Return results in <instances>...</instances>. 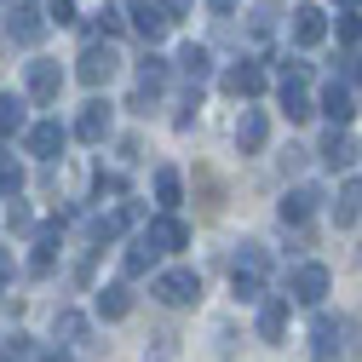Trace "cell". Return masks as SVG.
I'll use <instances>...</instances> for the list:
<instances>
[{
	"instance_id": "obj_1",
	"label": "cell",
	"mask_w": 362,
	"mask_h": 362,
	"mask_svg": "<svg viewBox=\"0 0 362 362\" xmlns=\"http://www.w3.org/2000/svg\"><path fill=\"white\" fill-rule=\"evenodd\" d=\"M6 40L12 47H40L47 40V12L29 6V0H12L6 6Z\"/></svg>"
},
{
	"instance_id": "obj_2",
	"label": "cell",
	"mask_w": 362,
	"mask_h": 362,
	"mask_svg": "<svg viewBox=\"0 0 362 362\" xmlns=\"http://www.w3.org/2000/svg\"><path fill=\"white\" fill-rule=\"evenodd\" d=\"M115 69H121V52L110 47V40H104V47L93 40V47H86V52L75 58V75H81L86 86H110V81H115Z\"/></svg>"
},
{
	"instance_id": "obj_3",
	"label": "cell",
	"mask_w": 362,
	"mask_h": 362,
	"mask_svg": "<svg viewBox=\"0 0 362 362\" xmlns=\"http://www.w3.org/2000/svg\"><path fill=\"white\" fill-rule=\"evenodd\" d=\"M150 293H156L161 305H196L202 276H196V270H161V276L150 282Z\"/></svg>"
},
{
	"instance_id": "obj_4",
	"label": "cell",
	"mask_w": 362,
	"mask_h": 362,
	"mask_svg": "<svg viewBox=\"0 0 362 362\" xmlns=\"http://www.w3.org/2000/svg\"><path fill=\"white\" fill-rule=\"evenodd\" d=\"M64 144H69V132H64L58 121H35V127H23V150L40 156V161H58Z\"/></svg>"
},
{
	"instance_id": "obj_5",
	"label": "cell",
	"mask_w": 362,
	"mask_h": 362,
	"mask_svg": "<svg viewBox=\"0 0 362 362\" xmlns=\"http://www.w3.org/2000/svg\"><path fill=\"white\" fill-rule=\"evenodd\" d=\"M328 282H334L328 264H299L293 276H288V293H293L299 305H322V299H328Z\"/></svg>"
},
{
	"instance_id": "obj_6",
	"label": "cell",
	"mask_w": 362,
	"mask_h": 362,
	"mask_svg": "<svg viewBox=\"0 0 362 362\" xmlns=\"http://www.w3.org/2000/svg\"><path fill=\"white\" fill-rule=\"evenodd\" d=\"M110 127H115V110H110L104 98H93V104L75 115V139H81V144H104V139H110Z\"/></svg>"
},
{
	"instance_id": "obj_7",
	"label": "cell",
	"mask_w": 362,
	"mask_h": 362,
	"mask_svg": "<svg viewBox=\"0 0 362 362\" xmlns=\"http://www.w3.org/2000/svg\"><path fill=\"white\" fill-rule=\"evenodd\" d=\"M127 18H132V29H139V35L150 40V47H156V40H161V35L173 29V12L161 6V0H139V6H132Z\"/></svg>"
},
{
	"instance_id": "obj_8",
	"label": "cell",
	"mask_w": 362,
	"mask_h": 362,
	"mask_svg": "<svg viewBox=\"0 0 362 362\" xmlns=\"http://www.w3.org/2000/svg\"><path fill=\"white\" fill-rule=\"evenodd\" d=\"M58 93H64V69L47 64V58H35L29 64V98L35 104H58Z\"/></svg>"
},
{
	"instance_id": "obj_9",
	"label": "cell",
	"mask_w": 362,
	"mask_h": 362,
	"mask_svg": "<svg viewBox=\"0 0 362 362\" xmlns=\"http://www.w3.org/2000/svg\"><path fill=\"white\" fill-rule=\"evenodd\" d=\"M144 242H150V247H161V253H178V247H190V230H185V224H178L173 213H161V218H150V224H144Z\"/></svg>"
},
{
	"instance_id": "obj_10",
	"label": "cell",
	"mask_w": 362,
	"mask_h": 362,
	"mask_svg": "<svg viewBox=\"0 0 362 362\" xmlns=\"http://www.w3.org/2000/svg\"><path fill=\"white\" fill-rule=\"evenodd\" d=\"M316 110L328 115V127H345V121L356 115V98H351V86H345V81H328V86H322V98H316Z\"/></svg>"
},
{
	"instance_id": "obj_11",
	"label": "cell",
	"mask_w": 362,
	"mask_h": 362,
	"mask_svg": "<svg viewBox=\"0 0 362 362\" xmlns=\"http://www.w3.org/2000/svg\"><path fill=\"white\" fill-rule=\"evenodd\" d=\"M264 139H270V115H264V110H242V121H236V150H242V156H259Z\"/></svg>"
},
{
	"instance_id": "obj_12",
	"label": "cell",
	"mask_w": 362,
	"mask_h": 362,
	"mask_svg": "<svg viewBox=\"0 0 362 362\" xmlns=\"http://www.w3.org/2000/svg\"><path fill=\"white\" fill-rule=\"evenodd\" d=\"M293 40H299V47H322V40H328L322 6H293Z\"/></svg>"
},
{
	"instance_id": "obj_13",
	"label": "cell",
	"mask_w": 362,
	"mask_h": 362,
	"mask_svg": "<svg viewBox=\"0 0 362 362\" xmlns=\"http://www.w3.org/2000/svg\"><path fill=\"white\" fill-rule=\"evenodd\" d=\"M224 93L230 98H259L264 93V69L259 64H230L224 69Z\"/></svg>"
},
{
	"instance_id": "obj_14",
	"label": "cell",
	"mask_w": 362,
	"mask_h": 362,
	"mask_svg": "<svg viewBox=\"0 0 362 362\" xmlns=\"http://www.w3.org/2000/svg\"><path fill=\"white\" fill-rule=\"evenodd\" d=\"M316 207H322V190H316V185H299V190L282 196V224H305V218H316Z\"/></svg>"
},
{
	"instance_id": "obj_15",
	"label": "cell",
	"mask_w": 362,
	"mask_h": 362,
	"mask_svg": "<svg viewBox=\"0 0 362 362\" xmlns=\"http://www.w3.org/2000/svg\"><path fill=\"white\" fill-rule=\"evenodd\" d=\"M356 218H362V178H345L334 196V230H351Z\"/></svg>"
},
{
	"instance_id": "obj_16",
	"label": "cell",
	"mask_w": 362,
	"mask_h": 362,
	"mask_svg": "<svg viewBox=\"0 0 362 362\" xmlns=\"http://www.w3.org/2000/svg\"><path fill=\"white\" fill-rule=\"evenodd\" d=\"M339 334H345V322H339V316H316V322H310L316 362H334V356H339Z\"/></svg>"
},
{
	"instance_id": "obj_17",
	"label": "cell",
	"mask_w": 362,
	"mask_h": 362,
	"mask_svg": "<svg viewBox=\"0 0 362 362\" xmlns=\"http://www.w3.org/2000/svg\"><path fill=\"white\" fill-rule=\"evenodd\" d=\"M282 334H288V299H264L259 305V339L282 345Z\"/></svg>"
},
{
	"instance_id": "obj_18",
	"label": "cell",
	"mask_w": 362,
	"mask_h": 362,
	"mask_svg": "<svg viewBox=\"0 0 362 362\" xmlns=\"http://www.w3.org/2000/svg\"><path fill=\"white\" fill-rule=\"evenodd\" d=\"M58 242H64V224H47V230H35V259H29V270H35V276H47V270H52Z\"/></svg>"
},
{
	"instance_id": "obj_19",
	"label": "cell",
	"mask_w": 362,
	"mask_h": 362,
	"mask_svg": "<svg viewBox=\"0 0 362 362\" xmlns=\"http://www.w3.org/2000/svg\"><path fill=\"white\" fill-rule=\"evenodd\" d=\"M156 259H161V247H150V242L139 236V242L121 253V276H127V282H132V276H150V270H156Z\"/></svg>"
},
{
	"instance_id": "obj_20",
	"label": "cell",
	"mask_w": 362,
	"mask_h": 362,
	"mask_svg": "<svg viewBox=\"0 0 362 362\" xmlns=\"http://www.w3.org/2000/svg\"><path fill=\"white\" fill-rule=\"evenodd\" d=\"M178 75H185L190 86H202V81L213 75V52H207V47H196V40H190V47L178 52Z\"/></svg>"
},
{
	"instance_id": "obj_21",
	"label": "cell",
	"mask_w": 362,
	"mask_h": 362,
	"mask_svg": "<svg viewBox=\"0 0 362 362\" xmlns=\"http://www.w3.org/2000/svg\"><path fill=\"white\" fill-rule=\"evenodd\" d=\"M322 161H328V167H351V161H356V144H351V132H345V127H328V139H322Z\"/></svg>"
},
{
	"instance_id": "obj_22",
	"label": "cell",
	"mask_w": 362,
	"mask_h": 362,
	"mask_svg": "<svg viewBox=\"0 0 362 362\" xmlns=\"http://www.w3.org/2000/svg\"><path fill=\"white\" fill-rule=\"evenodd\" d=\"M127 310H132V293H127V282H110V288H98V316H104V322H121Z\"/></svg>"
},
{
	"instance_id": "obj_23",
	"label": "cell",
	"mask_w": 362,
	"mask_h": 362,
	"mask_svg": "<svg viewBox=\"0 0 362 362\" xmlns=\"http://www.w3.org/2000/svg\"><path fill=\"white\" fill-rule=\"evenodd\" d=\"M23 127H29V104L18 93H6V98H0V139H18Z\"/></svg>"
},
{
	"instance_id": "obj_24",
	"label": "cell",
	"mask_w": 362,
	"mask_h": 362,
	"mask_svg": "<svg viewBox=\"0 0 362 362\" xmlns=\"http://www.w3.org/2000/svg\"><path fill=\"white\" fill-rule=\"evenodd\" d=\"M156 202H161V213H173L178 202H185V178H178L173 167H156Z\"/></svg>"
},
{
	"instance_id": "obj_25",
	"label": "cell",
	"mask_w": 362,
	"mask_h": 362,
	"mask_svg": "<svg viewBox=\"0 0 362 362\" xmlns=\"http://www.w3.org/2000/svg\"><path fill=\"white\" fill-rule=\"evenodd\" d=\"M282 110H288V121H310L316 115V104H310V93L299 81H282Z\"/></svg>"
},
{
	"instance_id": "obj_26",
	"label": "cell",
	"mask_w": 362,
	"mask_h": 362,
	"mask_svg": "<svg viewBox=\"0 0 362 362\" xmlns=\"http://www.w3.org/2000/svg\"><path fill=\"white\" fill-rule=\"evenodd\" d=\"M52 334H58L64 345H81L93 328H86V316H81V310H58V316H52Z\"/></svg>"
},
{
	"instance_id": "obj_27",
	"label": "cell",
	"mask_w": 362,
	"mask_h": 362,
	"mask_svg": "<svg viewBox=\"0 0 362 362\" xmlns=\"http://www.w3.org/2000/svg\"><path fill=\"white\" fill-rule=\"evenodd\" d=\"M139 86H150V93L167 86V58H161V52H144V58H139Z\"/></svg>"
},
{
	"instance_id": "obj_28",
	"label": "cell",
	"mask_w": 362,
	"mask_h": 362,
	"mask_svg": "<svg viewBox=\"0 0 362 362\" xmlns=\"http://www.w3.org/2000/svg\"><path fill=\"white\" fill-rule=\"evenodd\" d=\"M230 270H259V276H270V253H264V242H242V253H236Z\"/></svg>"
},
{
	"instance_id": "obj_29",
	"label": "cell",
	"mask_w": 362,
	"mask_h": 362,
	"mask_svg": "<svg viewBox=\"0 0 362 362\" xmlns=\"http://www.w3.org/2000/svg\"><path fill=\"white\" fill-rule=\"evenodd\" d=\"M23 190V161L0 150V196H18Z\"/></svg>"
},
{
	"instance_id": "obj_30",
	"label": "cell",
	"mask_w": 362,
	"mask_h": 362,
	"mask_svg": "<svg viewBox=\"0 0 362 362\" xmlns=\"http://www.w3.org/2000/svg\"><path fill=\"white\" fill-rule=\"evenodd\" d=\"M230 282H236V299H264V276H259V270H230Z\"/></svg>"
},
{
	"instance_id": "obj_31",
	"label": "cell",
	"mask_w": 362,
	"mask_h": 362,
	"mask_svg": "<svg viewBox=\"0 0 362 362\" xmlns=\"http://www.w3.org/2000/svg\"><path fill=\"white\" fill-rule=\"evenodd\" d=\"M247 29H253V35L264 40L270 29H276V6H270V0H259V6H253V18H247Z\"/></svg>"
},
{
	"instance_id": "obj_32",
	"label": "cell",
	"mask_w": 362,
	"mask_h": 362,
	"mask_svg": "<svg viewBox=\"0 0 362 362\" xmlns=\"http://www.w3.org/2000/svg\"><path fill=\"white\" fill-rule=\"evenodd\" d=\"M93 196H98V202H104V196H127V178H121V173H98V178H93Z\"/></svg>"
},
{
	"instance_id": "obj_33",
	"label": "cell",
	"mask_w": 362,
	"mask_h": 362,
	"mask_svg": "<svg viewBox=\"0 0 362 362\" xmlns=\"http://www.w3.org/2000/svg\"><path fill=\"white\" fill-rule=\"evenodd\" d=\"M339 35L351 40V47L362 40V12H356V6H345V18H339Z\"/></svg>"
},
{
	"instance_id": "obj_34",
	"label": "cell",
	"mask_w": 362,
	"mask_h": 362,
	"mask_svg": "<svg viewBox=\"0 0 362 362\" xmlns=\"http://www.w3.org/2000/svg\"><path fill=\"white\" fill-rule=\"evenodd\" d=\"M334 69H339L345 81H356V75H362V58H356V52L345 47V52H334Z\"/></svg>"
},
{
	"instance_id": "obj_35",
	"label": "cell",
	"mask_w": 362,
	"mask_h": 362,
	"mask_svg": "<svg viewBox=\"0 0 362 362\" xmlns=\"http://www.w3.org/2000/svg\"><path fill=\"white\" fill-rule=\"evenodd\" d=\"M47 23H75V0H47Z\"/></svg>"
},
{
	"instance_id": "obj_36",
	"label": "cell",
	"mask_w": 362,
	"mask_h": 362,
	"mask_svg": "<svg viewBox=\"0 0 362 362\" xmlns=\"http://www.w3.org/2000/svg\"><path fill=\"white\" fill-rule=\"evenodd\" d=\"M121 23H127V12H115V6L98 12V29H104V35H121Z\"/></svg>"
},
{
	"instance_id": "obj_37",
	"label": "cell",
	"mask_w": 362,
	"mask_h": 362,
	"mask_svg": "<svg viewBox=\"0 0 362 362\" xmlns=\"http://www.w3.org/2000/svg\"><path fill=\"white\" fill-rule=\"evenodd\" d=\"M6 224H12L18 236H29V230H35V218H29V207H12V213H6Z\"/></svg>"
},
{
	"instance_id": "obj_38",
	"label": "cell",
	"mask_w": 362,
	"mask_h": 362,
	"mask_svg": "<svg viewBox=\"0 0 362 362\" xmlns=\"http://www.w3.org/2000/svg\"><path fill=\"white\" fill-rule=\"evenodd\" d=\"M305 156H310V150H288V156H282V173H299V167H305Z\"/></svg>"
},
{
	"instance_id": "obj_39",
	"label": "cell",
	"mask_w": 362,
	"mask_h": 362,
	"mask_svg": "<svg viewBox=\"0 0 362 362\" xmlns=\"http://www.w3.org/2000/svg\"><path fill=\"white\" fill-rule=\"evenodd\" d=\"M161 6H167V12H173V23H178V18H185V12L196 6V0H161Z\"/></svg>"
},
{
	"instance_id": "obj_40",
	"label": "cell",
	"mask_w": 362,
	"mask_h": 362,
	"mask_svg": "<svg viewBox=\"0 0 362 362\" xmlns=\"http://www.w3.org/2000/svg\"><path fill=\"white\" fill-rule=\"evenodd\" d=\"M207 6H213L218 18H230V12H236V0H207Z\"/></svg>"
},
{
	"instance_id": "obj_41",
	"label": "cell",
	"mask_w": 362,
	"mask_h": 362,
	"mask_svg": "<svg viewBox=\"0 0 362 362\" xmlns=\"http://www.w3.org/2000/svg\"><path fill=\"white\" fill-rule=\"evenodd\" d=\"M35 362H69V351H40Z\"/></svg>"
},
{
	"instance_id": "obj_42",
	"label": "cell",
	"mask_w": 362,
	"mask_h": 362,
	"mask_svg": "<svg viewBox=\"0 0 362 362\" xmlns=\"http://www.w3.org/2000/svg\"><path fill=\"white\" fill-rule=\"evenodd\" d=\"M6 282H12V259L0 253V288H6Z\"/></svg>"
},
{
	"instance_id": "obj_43",
	"label": "cell",
	"mask_w": 362,
	"mask_h": 362,
	"mask_svg": "<svg viewBox=\"0 0 362 362\" xmlns=\"http://www.w3.org/2000/svg\"><path fill=\"white\" fill-rule=\"evenodd\" d=\"M334 6H362V0H334Z\"/></svg>"
}]
</instances>
